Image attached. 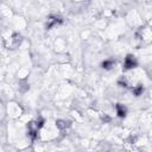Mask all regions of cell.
<instances>
[{
  "instance_id": "8992f818",
  "label": "cell",
  "mask_w": 152,
  "mask_h": 152,
  "mask_svg": "<svg viewBox=\"0 0 152 152\" xmlns=\"http://www.w3.org/2000/svg\"><path fill=\"white\" fill-rule=\"evenodd\" d=\"M56 126H57L58 128H64V127H66V124H65V121L58 120V121L56 122Z\"/></svg>"
},
{
  "instance_id": "7a4b0ae2",
  "label": "cell",
  "mask_w": 152,
  "mask_h": 152,
  "mask_svg": "<svg viewBox=\"0 0 152 152\" xmlns=\"http://www.w3.org/2000/svg\"><path fill=\"white\" fill-rule=\"evenodd\" d=\"M62 23H63V19H62L61 17H57V15L50 17V18L48 19V23H46V28L49 30V28L53 27L55 25H57V24H62Z\"/></svg>"
},
{
  "instance_id": "277c9868",
  "label": "cell",
  "mask_w": 152,
  "mask_h": 152,
  "mask_svg": "<svg viewBox=\"0 0 152 152\" xmlns=\"http://www.w3.org/2000/svg\"><path fill=\"white\" fill-rule=\"evenodd\" d=\"M114 64H115V62L113 59H104L101 63V66L106 70H109V69H112V66H114Z\"/></svg>"
},
{
  "instance_id": "3957f363",
  "label": "cell",
  "mask_w": 152,
  "mask_h": 152,
  "mask_svg": "<svg viewBox=\"0 0 152 152\" xmlns=\"http://www.w3.org/2000/svg\"><path fill=\"white\" fill-rule=\"evenodd\" d=\"M115 110H116V115H118L119 118H121V119L126 118V115H127V109H126V107H125L124 104L116 103V104H115Z\"/></svg>"
},
{
  "instance_id": "5b68a950",
  "label": "cell",
  "mask_w": 152,
  "mask_h": 152,
  "mask_svg": "<svg viewBox=\"0 0 152 152\" xmlns=\"http://www.w3.org/2000/svg\"><path fill=\"white\" fill-rule=\"evenodd\" d=\"M132 93H133V95H135V96L142 95V93H144V87H142V84H138V86L133 87V88H132Z\"/></svg>"
},
{
  "instance_id": "6da1fadb",
  "label": "cell",
  "mask_w": 152,
  "mask_h": 152,
  "mask_svg": "<svg viewBox=\"0 0 152 152\" xmlns=\"http://www.w3.org/2000/svg\"><path fill=\"white\" fill-rule=\"evenodd\" d=\"M137 65H138V62H137V59L134 58V56L128 55V56L125 58V62H124V70H131V69L135 68Z\"/></svg>"
}]
</instances>
